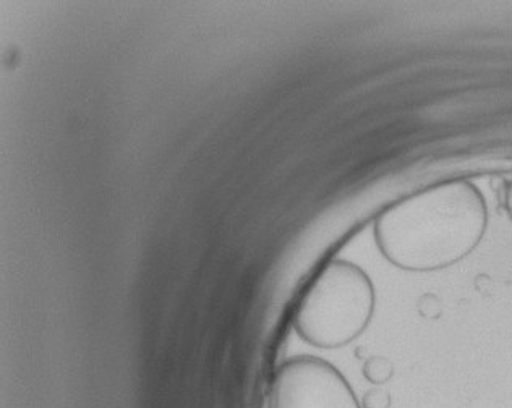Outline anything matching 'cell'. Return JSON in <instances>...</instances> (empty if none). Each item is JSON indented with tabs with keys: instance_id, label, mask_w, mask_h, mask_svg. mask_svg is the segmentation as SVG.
Listing matches in <instances>:
<instances>
[{
	"instance_id": "6da1fadb",
	"label": "cell",
	"mask_w": 512,
	"mask_h": 408,
	"mask_svg": "<svg viewBox=\"0 0 512 408\" xmlns=\"http://www.w3.org/2000/svg\"><path fill=\"white\" fill-rule=\"evenodd\" d=\"M487 204L469 182H446L393 204L375 222L376 245L404 271L448 268L482 242Z\"/></svg>"
},
{
	"instance_id": "7a4b0ae2",
	"label": "cell",
	"mask_w": 512,
	"mask_h": 408,
	"mask_svg": "<svg viewBox=\"0 0 512 408\" xmlns=\"http://www.w3.org/2000/svg\"><path fill=\"white\" fill-rule=\"evenodd\" d=\"M375 311V289L367 272L334 260L316 276L295 313L294 328L318 349H338L362 334Z\"/></svg>"
},
{
	"instance_id": "3957f363",
	"label": "cell",
	"mask_w": 512,
	"mask_h": 408,
	"mask_svg": "<svg viewBox=\"0 0 512 408\" xmlns=\"http://www.w3.org/2000/svg\"><path fill=\"white\" fill-rule=\"evenodd\" d=\"M268 408H362L346 378L320 358L300 357L279 368Z\"/></svg>"
},
{
	"instance_id": "277c9868",
	"label": "cell",
	"mask_w": 512,
	"mask_h": 408,
	"mask_svg": "<svg viewBox=\"0 0 512 408\" xmlns=\"http://www.w3.org/2000/svg\"><path fill=\"white\" fill-rule=\"evenodd\" d=\"M506 208H508L509 216L512 219V183L509 185L508 192H506Z\"/></svg>"
}]
</instances>
